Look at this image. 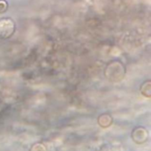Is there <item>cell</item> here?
Returning <instances> with one entry per match:
<instances>
[{
  "label": "cell",
  "mask_w": 151,
  "mask_h": 151,
  "mask_svg": "<svg viewBox=\"0 0 151 151\" xmlns=\"http://www.w3.org/2000/svg\"><path fill=\"white\" fill-rule=\"evenodd\" d=\"M15 30L14 22L11 19H0V38L10 37Z\"/></svg>",
  "instance_id": "obj_1"
},
{
  "label": "cell",
  "mask_w": 151,
  "mask_h": 151,
  "mask_svg": "<svg viewBox=\"0 0 151 151\" xmlns=\"http://www.w3.org/2000/svg\"><path fill=\"white\" fill-rule=\"evenodd\" d=\"M7 9V3L4 0H0V13L4 12Z\"/></svg>",
  "instance_id": "obj_2"
}]
</instances>
